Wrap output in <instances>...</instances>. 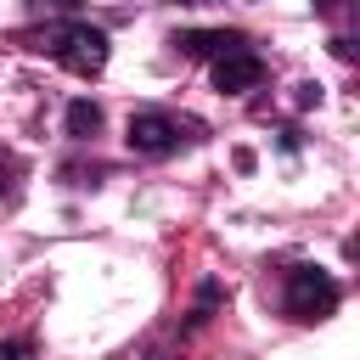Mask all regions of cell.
<instances>
[{"instance_id":"obj_1","label":"cell","mask_w":360,"mask_h":360,"mask_svg":"<svg viewBox=\"0 0 360 360\" xmlns=\"http://www.w3.org/2000/svg\"><path fill=\"white\" fill-rule=\"evenodd\" d=\"M34 39V51H51L68 73H79V79H96L101 68H107V34L101 28H90V22H56V28H45V34H28Z\"/></svg>"},{"instance_id":"obj_2","label":"cell","mask_w":360,"mask_h":360,"mask_svg":"<svg viewBox=\"0 0 360 360\" xmlns=\"http://www.w3.org/2000/svg\"><path fill=\"white\" fill-rule=\"evenodd\" d=\"M191 141H202V124H191V118H174L163 107L129 112V152H141V158H174Z\"/></svg>"},{"instance_id":"obj_3","label":"cell","mask_w":360,"mask_h":360,"mask_svg":"<svg viewBox=\"0 0 360 360\" xmlns=\"http://www.w3.org/2000/svg\"><path fill=\"white\" fill-rule=\"evenodd\" d=\"M338 281L326 276V270H315V264H292L287 270V281H281V309H287V321H326L332 309H338Z\"/></svg>"},{"instance_id":"obj_4","label":"cell","mask_w":360,"mask_h":360,"mask_svg":"<svg viewBox=\"0 0 360 360\" xmlns=\"http://www.w3.org/2000/svg\"><path fill=\"white\" fill-rule=\"evenodd\" d=\"M259 84H264V56H259L253 45L225 51V56L214 62V90H219V96H248V90H259Z\"/></svg>"},{"instance_id":"obj_5","label":"cell","mask_w":360,"mask_h":360,"mask_svg":"<svg viewBox=\"0 0 360 360\" xmlns=\"http://www.w3.org/2000/svg\"><path fill=\"white\" fill-rule=\"evenodd\" d=\"M174 45H180L186 56L219 62L225 51H242V45H248V34H242V28H186V34H174Z\"/></svg>"},{"instance_id":"obj_6","label":"cell","mask_w":360,"mask_h":360,"mask_svg":"<svg viewBox=\"0 0 360 360\" xmlns=\"http://www.w3.org/2000/svg\"><path fill=\"white\" fill-rule=\"evenodd\" d=\"M96 129H101V107H96V101H73V107H68V135H73V141H90Z\"/></svg>"},{"instance_id":"obj_7","label":"cell","mask_w":360,"mask_h":360,"mask_svg":"<svg viewBox=\"0 0 360 360\" xmlns=\"http://www.w3.org/2000/svg\"><path fill=\"white\" fill-rule=\"evenodd\" d=\"M17 180H22V163H17L11 152H0V202L17 197Z\"/></svg>"},{"instance_id":"obj_8","label":"cell","mask_w":360,"mask_h":360,"mask_svg":"<svg viewBox=\"0 0 360 360\" xmlns=\"http://www.w3.org/2000/svg\"><path fill=\"white\" fill-rule=\"evenodd\" d=\"M315 11L332 17V22H349V17H354V0H315Z\"/></svg>"},{"instance_id":"obj_9","label":"cell","mask_w":360,"mask_h":360,"mask_svg":"<svg viewBox=\"0 0 360 360\" xmlns=\"http://www.w3.org/2000/svg\"><path fill=\"white\" fill-rule=\"evenodd\" d=\"M0 360H34V343L28 338H11V343H0Z\"/></svg>"},{"instance_id":"obj_10","label":"cell","mask_w":360,"mask_h":360,"mask_svg":"<svg viewBox=\"0 0 360 360\" xmlns=\"http://www.w3.org/2000/svg\"><path fill=\"white\" fill-rule=\"evenodd\" d=\"M34 11H51V17H73L79 11V0H28Z\"/></svg>"},{"instance_id":"obj_11","label":"cell","mask_w":360,"mask_h":360,"mask_svg":"<svg viewBox=\"0 0 360 360\" xmlns=\"http://www.w3.org/2000/svg\"><path fill=\"white\" fill-rule=\"evenodd\" d=\"M180 6H202V0H180Z\"/></svg>"}]
</instances>
